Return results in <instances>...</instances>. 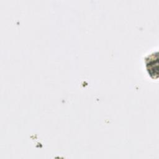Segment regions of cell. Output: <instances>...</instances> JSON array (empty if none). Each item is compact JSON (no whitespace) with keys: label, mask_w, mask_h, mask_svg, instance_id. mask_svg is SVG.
Returning <instances> with one entry per match:
<instances>
[{"label":"cell","mask_w":159,"mask_h":159,"mask_svg":"<svg viewBox=\"0 0 159 159\" xmlns=\"http://www.w3.org/2000/svg\"><path fill=\"white\" fill-rule=\"evenodd\" d=\"M155 58L154 54L150 56L147 59V68L152 78L158 76V57Z\"/></svg>","instance_id":"6da1fadb"}]
</instances>
